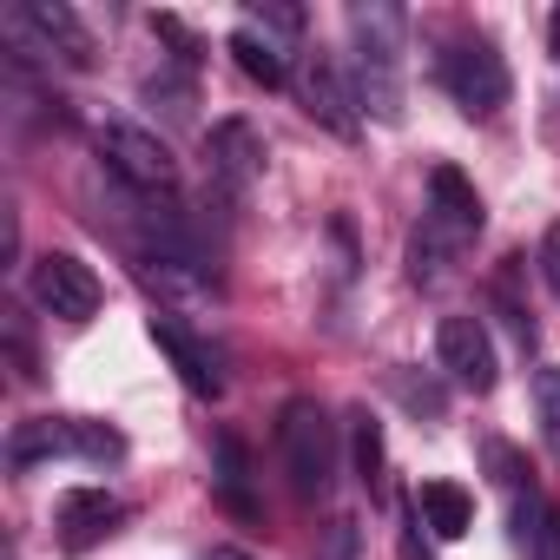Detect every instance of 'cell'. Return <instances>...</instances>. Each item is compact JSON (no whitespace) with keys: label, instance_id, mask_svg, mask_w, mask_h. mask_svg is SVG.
Here are the masks:
<instances>
[{"label":"cell","instance_id":"obj_1","mask_svg":"<svg viewBox=\"0 0 560 560\" xmlns=\"http://www.w3.org/2000/svg\"><path fill=\"white\" fill-rule=\"evenodd\" d=\"M402 47H409V14L396 0H357L350 8V86H357V106L383 126L402 119Z\"/></svg>","mask_w":560,"mask_h":560},{"label":"cell","instance_id":"obj_2","mask_svg":"<svg viewBox=\"0 0 560 560\" xmlns=\"http://www.w3.org/2000/svg\"><path fill=\"white\" fill-rule=\"evenodd\" d=\"M277 455H284L298 501H330V488L343 475V448H337V422L317 396H291L277 409Z\"/></svg>","mask_w":560,"mask_h":560},{"label":"cell","instance_id":"obj_3","mask_svg":"<svg viewBox=\"0 0 560 560\" xmlns=\"http://www.w3.org/2000/svg\"><path fill=\"white\" fill-rule=\"evenodd\" d=\"M93 152H100V165H106L132 198H172V191H178V165H172L165 139L145 132V126H132V119H119V113L93 119Z\"/></svg>","mask_w":560,"mask_h":560},{"label":"cell","instance_id":"obj_4","mask_svg":"<svg viewBox=\"0 0 560 560\" xmlns=\"http://www.w3.org/2000/svg\"><path fill=\"white\" fill-rule=\"evenodd\" d=\"M54 455H73V462H119L126 455V435L113 422H93V416H34L8 435V462L14 468H34V462H54Z\"/></svg>","mask_w":560,"mask_h":560},{"label":"cell","instance_id":"obj_5","mask_svg":"<svg viewBox=\"0 0 560 560\" xmlns=\"http://www.w3.org/2000/svg\"><path fill=\"white\" fill-rule=\"evenodd\" d=\"M442 86H448V100H455L468 119H494V113L508 106V93H514L508 60H501V47H494L488 34L448 40V54H442Z\"/></svg>","mask_w":560,"mask_h":560},{"label":"cell","instance_id":"obj_6","mask_svg":"<svg viewBox=\"0 0 560 560\" xmlns=\"http://www.w3.org/2000/svg\"><path fill=\"white\" fill-rule=\"evenodd\" d=\"M27 291H34V304H40L47 317H60V324H86V317L100 311V277H93V264H80L73 250H47V257L34 264V277H27Z\"/></svg>","mask_w":560,"mask_h":560},{"label":"cell","instance_id":"obj_7","mask_svg":"<svg viewBox=\"0 0 560 560\" xmlns=\"http://www.w3.org/2000/svg\"><path fill=\"white\" fill-rule=\"evenodd\" d=\"M205 172L224 198H244L264 178V132L250 119H218L205 132Z\"/></svg>","mask_w":560,"mask_h":560},{"label":"cell","instance_id":"obj_8","mask_svg":"<svg viewBox=\"0 0 560 560\" xmlns=\"http://www.w3.org/2000/svg\"><path fill=\"white\" fill-rule=\"evenodd\" d=\"M435 363H442L462 389H475V396H488L494 376H501V357H494V337H488L481 317H442V324H435Z\"/></svg>","mask_w":560,"mask_h":560},{"label":"cell","instance_id":"obj_9","mask_svg":"<svg viewBox=\"0 0 560 560\" xmlns=\"http://www.w3.org/2000/svg\"><path fill=\"white\" fill-rule=\"evenodd\" d=\"M481 224H488L481 191H475L455 165H435V172H429V211H422V231H435L442 244H455V250H462Z\"/></svg>","mask_w":560,"mask_h":560},{"label":"cell","instance_id":"obj_10","mask_svg":"<svg viewBox=\"0 0 560 560\" xmlns=\"http://www.w3.org/2000/svg\"><path fill=\"white\" fill-rule=\"evenodd\" d=\"M152 343L165 350V363L178 370V383H185L191 396H205V402H218V396H224V357H218L205 337H191L172 311H159V317H152Z\"/></svg>","mask_w":560,"mask_h":560},{"label":"cell","instance_id":"obj_11","mask_svg":"<svg viewBox=\"0 0 560 560\" xmlns=\"http://www.w3.org/2000/svg\"><path fill=\"white\" fill-rule=\"evenodd\" d=\"M304 113L317 119V126H330L337 139H357L363 132V106H357V86L343 80V67L330 60V54H311L304 60Z\"/></svg>","mask_w":560,"mask_h":560},{"label":"cell","instance_id":"obj_12","mask_svg":"<svg viewBox=\"0 0 560 560\" xmlns=\"http://www.w3.org/2000/svg\"><path fill=\"white\" fill-rule=\"evenodd\" d=\"M119 521H126V501L106 494V488H67L60 508H54V527H60V547H67V553L100 547Z\"/></svg>","mask_w":560,"mask_h":560},{"label":"cell","instance_id":"obj_13","mask_svg":"<svg viewBox=\"0 0 560 560\" xmlns=\"http://www.w3.org/2000/svg\"><path fill=\"white\" fill-rule=\"evenodd\" d=\"M211 488H218V501H224L237 521H257V514H264L257 494H250V455H244V442H237L231 429H218V442H211Z\"/></svg>","mask_w":560,"mask_h":560},{"label":"cell","instance_id":"obj_14","mask_svg":"<svg viewBox=\"0 0 560 560\" xmlns=\"http://www.w3.org/2000/svg\"><path fill=\"white\" fill-rule=\"evenodd\" d=\"M409 508H416V521H422L435 540H462V534L475 527V501H468V488H462V481H442V475L422 481Z\"/></svg>","mask_w":560,"mask_h":560},{"label":"cell","instance_id":"obj_15","mask_svg":"<svg viewBox=\"0 0 560 560\" xmlns=\"http://www.w3.org/2000/svg\"><path fill=\"white\" fill-rule=\"evenodd\" d=\"M231 47V60H237V73L244 80H257L264 93H277V86H291V54H284V40H270V34H257L250 21L224 40Z\"/></svg>","mask_w":560,"mask_h":560},{"label":"cell","instance_id":"obj_16","mask_svg":"<svg viewBox=\"0 0 560 560\" xmlns=\"http://www.w3.org/2000/svg\"><path fill=\"white\" fill-rule=\"evenodd\" d=\"M350 462H357V481L370 494H383V468H389V448H383V422L357 402L350 409Z\"/></svg>","mask_w":560,"mask_h":560},{"label":"cell","instance_id":"obj_17","mask_svg":"<svg viewBox=\"0 0 560 560\" xmlns=\"http://www.w3.org/2000/svg\"><path fill=\"white\" fill-rule=\"evenodd\" d=\"M534 422H540V442L560 455V370L553 363L534 370Z\"/></svg>","mask_w":560,"mask_h":560},{"label":"cell","instance_id":"obj_18","mask_svg":"<svg viewBox=\"0 0 560 560\" xmlns=\"http://www.w3.org/2000/svg\"><path fill=\"white\" fill-rule=\"evenodd\" d=\"M389 389L402 396V409H409V416H429V422H442V409H448V396H442V383H429V376H409V370H389Z\"/></svg>","mask_w":560,"mask_h":560},{"label":"cell","instance_id":"obj_19","mask_svg":"<svg viewBox=\"0 0 560 560\" xmlns=\"http://www.w3.org/2000/svg\"><path fill=\"white\" fill-rule=\"evenodd\" d=\"M527 560H560V508L547 501V514L534 521V534H527Z\"/></svg>","mask_w":560,"mask_h":560},{"label":"cell","instance_id":"obj_20","mask_svg":"<svg viewBox=\"0 0 560 560\" xmlns=\"http://www.w3.org/2000/svg\"><path fill=\"white\" fill-rule=\"evenodd\" d=\"M250 27L270 34V40H298V34H304V14H298V8H257Z\"/></svg>","mask_w":560,"mask_h":560},{"label":"cell","instance_id":"obj_21","mask_svg":"<svg viewBox=\"0 0 560 560\" xmlns=\"http://www.w3.org/2000/svg\"><path fill=\"white\" fill-rule=\"evenodd\" d=\"M481 455H488V462H494V468H501V475H494V481H501V488H521V481H527V475H534V468H527V462H521V455H514V448H508V442H481Z\"/></svg>","mask_w":560,"mask_h":560},{"label":"cell","instance_id":"obj_22","mask_svg":"<svg viewBox=\"0 0 560 560\" xmlns=\"http://www.w3.org/2000/svg\"><path fill=\"white\" fill-rule=\"evenodd\" d=\"M324 560H357V514H337L324 527Z\"/></svg>","mask_w":560,"mask_h":560},{"label":"cell","instance_id":"obj_23","mask_svg":"<svg viewBox=\"0 0 560 560\" xmlns=\"http://www.w3.org/2000/svg\"><path fill=\"white\" fill-rule=\"evenodd\" d=\"M540 270H547V284L560 298V224H547V237H540Z\"/></svg>","mask_w":560,"mask_h":560},{"label":"cell","instance_id":"obj_24","mask_svg":"<svg viewBox=\"0 0 560 560\" xmlns=\"http://www.w3.org/2000/svg\"><path fill=\"white\" fill-rule=\"evenodd\" d=\"M402 553H409V560H435V553L416 540V508H409V534H402Z\"/></svg>","mask_w":560,"mask_h":560},{"label":"cell","instance_id":"obj_25","mask_svg":"<svg viewBox=\"0 0 560 560\" xmlns=\"http://www.w3.org/2000/svg\"><path fill=\"white\" fill-rule=\"evenodd\" d=\"M198 560H257V553H244V547H205Z\"/></svg>","mask_w":560,"mask_h":560},{"label":"cell","instance_id":"obj_26","mask_svg":"<svg viewBox=\"0 0 560 560\" xmlns=\"http://www.w3.org/2000/svg\"><path fill=\"white\" fill-rule=\"evenodd\" d=\"M553 54H560V8H553Z\"/></svg>","mask_w":560,"mask_h":560}]
</instances>
